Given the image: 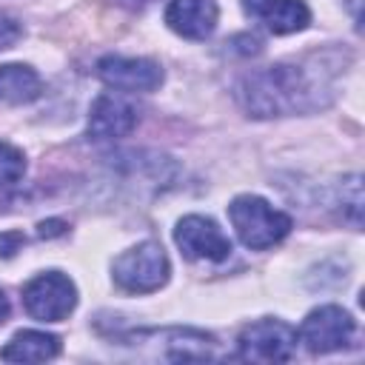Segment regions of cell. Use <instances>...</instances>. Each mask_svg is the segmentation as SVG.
Wrapping results in <instances>:
<instances>
[{"instance_id":"2","label":"cell","mask_w":365,"mask_h":365,"mask_svg":"<svg viewBox=\"0 0 365 365\" xmlns=\"http://www.w3.org/2000/svg\"><path fill=\"white\" fill-rule=\"evenodd\" d=\"M228 220L245 248L262 251L277 242H282L291 234V217L279 208H274L268 200L257 194H240L228 205Z\"/></svg>"},{"instance_id":"7","label":"cell","mask_w":365,"mask_h":365,"mask_svg":"<svg viewBox=\"0 0 365 365\" xmlns=\"http://www.w3.org/2000/svg\"><path fill=\"white\" fill-rule=\"evenodd\" d=\"M354 334H356V322L348 311H342L339 305H319L302 319L297 339L311 354H331L351 345Z\"/></svg>"},{"instance_id":"4","label":"cell","mask_w":365,"mask_h":365,"mask_svg":"<svg viewBox=\"0 0 365 365\" xmlns=\"http://www.w3.org/2000/svg\"><path fill=\"white\" fill-rule=\"evenodd\" d=\"M77 305V285L63 271H43L23 285V308L31 319L60 322Z\"/></svg>"},{"instance_id":"16","label":"cell","mask_w":365,"mask_h":365,"mask_svg":"<svg viewBox=\"0 0 365 365\" xmlns=\"http://www.w3.org/2000/svg\"><path fill=\"white\" fill-rule=\"evenodd\" d=\"M23 174H26V154L17 145L0 140V188L20 182Z\"/></svg>"},{"instance_id":"13","label":"cell","mask_w":365,"mask_h":365,"mask_svg":"<svg viewBox=\"0 0 365 365\" xmlns=\"http://www.w3.org/2000/svg\"><path fill=\"white\" fill-rule=\"evenodd\" d=\"M60 336L46 331H17L3 348L0 359L6 362H46L60 354Z\"/></svg>"},{"instance_id":"5","label":"cell","mask_w":365,"mask_h":365,"mask_svg":"<svg viewBox=\"0 0 365 365\" xmlns=\"http://www.w3.org/2000/svg\"><path fill=\"white\" fill-rule=\"evenodd\" d=\"M123 342L131 345H154L151 356L171 359V362H185V359H214L217 356V342L205 331L194 328H148V331H134L123 336Z\"/></svg>"},{"instance_id":"15","label":"cell","mask_w":365,"mask_h":365,"mask_svg":"<svg viewBox=\"0 0 365 365\" xmlns=\"http://www.w3.org/2000/svg\"><path fill=\"white\" fill-rule=\"evenodd\" d=\"M336 202H339L342 214L354 225H359V220H362V180H359V174H351L336 185Z\"/></svg>"},{"instance_id":"11","label":"cell","mask_w":365,"mask_h":365,"mask_svg":"<svg viewBox=\"0 0 365 365\" xmlns=\"http://www.w3.org/2000/svg\"><path fill=\"white\" fill-rule=\"evenodd\" d=\"M242 11L271 34H294L311 23L305 0H242Z\"/></svg>"},{"instance_id":"17","label":"cell","mask_w":365,"mask_h":365,"mask_svg":"<svg viewBox=\"0 0 365 365\" xmlns=\"http://www.w3.org/2000/svg\"><path fill=\"white\" fill-rule=\"evenodd\" d=\"M20 37H23V23H17L9 14H0V51L3 48H11Z\"/></svg>"},{"instance_id":"3","label":"cell","mask_w":365,"mask_h":365,"mask_svg":"<svg viewBox=\"0 0 365 365\" xmlns=\"http://www.w3.org/2000/svg\"><path fill=\"white\" fill-rule=\"evenodd\" d=\"M168 274H171L168 254L154 240H145V242L125 248L111 265V277H114L117 288H123L128 294L160 291L168 282Z\"/></svg>"},{"instance_id":"10","label":"cell","mask_w":365,"mask_h":365,"mask_svg":"<svg viewBox=\"0 0 365 365\" xmlns=\"http://www.w3.org/2000/svg\"><path fill=\"white\" fill-rule=\"evenodd\" d=\"M137 106L123 97V91H103L88 111V137L91 140H120L128 137L137 125Z\"/></svg>"},{"instance_id":"8","label":"cell","mask_w":365,"mask_h":365,"mask_svg":"<svg viewBox=\"0 0 365 365\" xmlns=\"http://www.w3.org/2000/svg\"><path fill=\"white\" fill-rule=\"evenodd\" d=\"M174 242L188 259H205V262H222L231 254V240L222 234V228L202 214H188L174 228Z\"/></svg>"},{"instance_id":"18","label":"cell","mask_w":365,"mask_h":365,"mask_svg":"<svg viewBox=\"0 0 365 365\" xmlns=\"http://www.w3.org/2000/svg\"><path fill=\"white\" fill-rule=\"evenodd\" d=\"M20 245H26L23 231H0V257H11Z\"/></svg>"},{"instance_id":"9","label":"cell","mask_w":365,"mask_h":365,"mask_svg":"<svg viewBox=\"0 0 365 365\" xmlns=\"http://www.w3.org/2000/svg\"><path fill=\"white\" fill-rule=\"evenodd\" d=\"M97 77L123 94H137V91H154L163 86V66L148 57H120L108 54L97 63Z\"/></svg>"},{"instance_id":"19","label":"cell","mask_w":365,"mask_h":365,"mask_svg":"<svg viewBox=\"0 0 365 365\" xmlns=\"http://www.w3.org/2000/svg\"><path fill=\"white\" fill-rule=\"evenodd\" d=\"M66 222L63 220H46V222H40L37 225V234L40 237H57V234H66Z\"/></svg>"},{"instance_id":"20","label":"cell","mask_w":365,"mask_h":365,"mask_svg":"<svg viewBox=\"0 0 365 365\" xmlns=\"http://www.w3.org/2000/svg\"><path fill=\"white\" fill-rule=\"evenodd\" d=\"M6 317H9V299H6V294L0 291V325L6 322Z\"/></svg>"},{"instance_id":"6","label":"cell","mask_w":365,"mask_h":365,"mask_svg":"<svg viewBox=\"0 0 365 365\" xmlns=\"http://www.w3.org/2000/svg\"><path fill=\"white\" fill-rule=\"evenodd\" d=\"M237 351L248 362H288L297 351V331L282 319H257L240 331Z\"/></svg>"},{"instance_id":"12","label":"cell","mask_w":365,"mask_h":365,"mask_svg":"<svg viewBox=\"0 0 365 365\" xmlns=\"http://www.w3.org/2000/svg\"><path fill=\"white\" fill-rule=\"evenodd\" d=\"M220 20L217 0H168L165 23L174 34L185 40H205L214 34Z\"/></svg>"},{"instance_id":"14","label":"cell","mask_w":365,"mask_h":365,"mask_svg":"<svg viewBox=\"0 0 365 365\" xmlns=\"http://www.w3.org/2000/svg\"><path fill=\"white\" fill-rule=\"evenodd\" d=\"M43 91L40 74L26 63H3L0 66V103L23 106L37 100Z\"/></svg>"},{"instance_id":"1","label":"cell","mask_w":365,"mask_h":365,"mask_svg":"<svg viewBox=\"0 0 365 365\" xmlns=\"http://www.w3.org/2000/svg\"><path fill=\"white\" fill-rule=\"evenodd\" d=\"M342 74L345 60L339 51H317L242 74L234 86V97L245 114L259 120L311 114L334 103Z\"/></svg>"}]
</instances>
